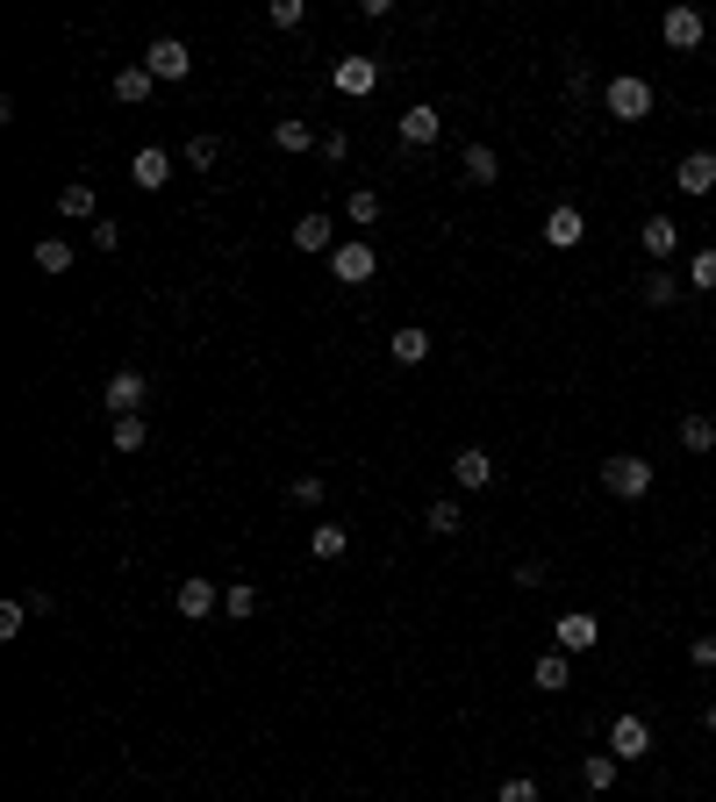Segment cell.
<instances>
[{
  "label": "cell",
  "instance_id": "6da1fadb",
  "mask_svg": "<svg viewBox=\"0 0 716 802\" xmlns=\"http://www.w3.org/2000/svg\"><path fill=\"white\" fill-rule=\"evenodd\" d=\"M602 108H609L616 122H645V115H652V79H638V72H616V79L602 86Z\"/></svg>",
  "mask_w": 716,
  "mask_h": 802
},
{
  "label": "cell",
  "instance_id": "7a4b0ae2",
  "mask_svg": "<svg viewBox=\"0 0 716 802\" xmlns=\"http://www.w3.org/2000/svg\"><path fill=\"white\" fill-rule=\"evenodd\" d=\"M602 488H609L616 502H638V495H652V459H631V452H616V459H602Z\"/></svg>",
  "mask_w": 716,
  "mask_h": 802
},
{
  "label": "cell",
  "instance_id": "3957f363",
  "mask_svg": "<svg viewBox=\"0 0 716 802\" xmlns=\"http://www.w3.org/2000/svg\"><path fill=\"white\" fill-rule=\"evenodd\" d=\"M330 273H337V280H344V287H366V280H373V273H380V258H373V244H366V237H344V244H337V251H330Z\"/></svg>",
  "mask_w": 716,
  "mask_h": 802
},
{
  "label": "cell",
  "instance_id": "277c9868",
  "mask_svg": "<svg viewBox=\"0 0 716 802\" xmlns=\"http://www.w3.org/2000/svg\"><path fill=\"white\" fill-rule=\"evenodd\" d=\"M638 244H645L652 266H674V251H681V222H674V215H645V222H638Z\"/></svg>",
  "mask_w": 716,
  "mask_h": 802
},
{
  "label": "cell",
  "instance_id": "5b68a950",
  "mask_svg": "<svg viewBox=\"0 0 716 802\" xmlns=\"http://www.w3.org/2000/svg\"><path fill=\"white\" fill-rule=\"evenodd\" d=\"M144 72H151V79H187V72H194V51L180 44V36H158L151 51H144Z\"/></svg>",
  "mask_w": 716,
  "mask_h": 802
},
{
  "label": "cell",
  "instance_id": "8992f818",
  "mask_svg": "<svg viewBox=\"0 0 716 802\" xmlns=\"http://www.w3.org/2000/svg\"><path fill=\"white\" fill-rule=\"evenodd\" d=\"M330 86H337L344 101L373 94V86H380V58H337V65H330Z\"/></svg>",
  "mask_w": 716,
  "mask_h": 802
},
{
  "label": "cell",
  "instance_id": "52a82bcc",
  "mask_svg": "<svg viewBox=\"0 0 716 802\" xmlns=\"http://www.w3.org/2000/svg\"><path fill=\"white\" fill-rule=\"evenodd\" d=\"M609 752H616V760H624V767H631V760H645V752H652V724L624 710V717L609 724Z\"/></svg>",
  "mask_w": 716,
  "mask_h": 802
},
{
  "label": "cell",
  "instance_id": "ba28073f",
  "mask_svg": "<svg viewBox=\"0 0 716 802\" xmlns=\"http://www.w3.org/2000/svg\"><path fill=\"white\" fill-rule=\"evenodd\" d=\"M659 36H666V51H702V44H709V22H702L695 8H674V15L659 22Z\"/></svg>",
  "mask_w": 716,
  "mask_h": 802
},
{
  "label": "cell",
  "instance_id": "9c48e42d",
  "mask_svg": "<svg viewBox=\"0 0 716 802\" xmlns=\"http://www.w3.org/2000/svg\"><path fill=\"white\" fill-rule=\"evenodd\" d=\"M144 402H151V380H144V373H115L101 387V409H115V416H137Z\"/></svg>",
  "mask_w": 716,
  "mask_h": 802
},
{
  "label": "cell",
  "instance_id": "30bf717a",
  "mask_svg": "<svg viewBox=\"0 0 716 802\" xmlns=\"http://www.w3.org/2000/svg\"><path fill=\"white\" fill-rule=\"evenodd\" d=\"M172 609L187 616V624H201V616H215V581H208V573H187V581L172 588Z\"/></svg>",
  "mask_w": 716,
  "mask_h": 802
},
{
  "label": "cell",
  "instance_id": "8fae6325",
  "mask_svg": "<svg viewBox=\"0 0 716 802\" xmlns=\"http://www.w3.org/2000/svg\"><path fill=\"white\" fill-rule=\"evenodd\" d=\"M552 631H559V652H595V645H602V624H595L588 609H566Z\"/></svg>",
  "mask_w": 716,
  "mask_h": 802
},
{
  "label": "cell",
  "instance_id": "7c38bea8",
  "mask_svg": "<svg viewBox=\"0 0 716 802\" xmlns=\"http://www.w3.org/2000/svg\"><path fill=\"white\" fill-rule=\"evenodd\" d=\"M580 237H588V215H580L573 201H559V208L545 215V244H552V251H573Z\"/></svg>",
  "mask_w": 716,
  "mask_h": 802
},
{
  "label": "cell",
  "instance_id": "4fadbf2b",
  "mask_svg": "<svg viewBox=\"0 0 716 802\" xmlns=\"http://www.w3.org/2000/svg\"><path fill=\"white\" fill-rule=\"evenodd\" d=\"M452 480H459V488H495V452H480V444L452 452Z\"/></svg>",
  "mask_w": 716,
  "mask_h": 802
},
{
  "label": "cell",
  "instance_id": "5bb4252c",
  "mask_svg": "<svg viewBox=\"0 0 716 802\" xmlns=\"http://www.w3.org/2000/svg\"><path fill=\"white\" fill-rule=\"evenodd\" d=\"M444 137V115L430 101H416V108H402V144H416V151H423V144H437Z\"/></svg>",
  "mask_w": 716,
  "mask_h": 802
},
{
  "label": "cell",
  "instance_id": "9a60e30c",
  "mask_svg": "<svg viewBox=\"0 0 716 802\" xmlns=\"http://www.w3.org/2000/svg\"><path fill=\"white\" fill-rule=\"evenodd\" d=\"M129 180H137L144 194H158V187H165V180H172V151H158V144H144V151L129 158Z\"/></svg>",
  "mask_w": 716,
  "mask_h": 802
},
{
  "label": "cell",
  "instance_id": "2e32d148",
  "mask_svg": "<svg viewBox=\"0 0 716 802\" xmlns=\"http://www.w3.org/2000/svg\"><path fill=\"white\" fill-rule=\"evenodd\" d=\"M674 187H681V194H709L716 187V151H688L681 165H674Z\"/></svg>",
  "mask_w": 716,
  "mask_h": 802
},
{
  "label": "cell",
  "instance_id": "e0dca14e",
  "mask_svg": "<svg viewBox=\"0 0 716 802\" xmlns=\"http://www.w3.org/2000/svg\"><path fill=\"white\" fill-rule=\"evenodd\" d=\"M308 552H316L323 566H337L344 552H351V530H344L337 516H330V523H316V530H308Z\"/></svg>",
  "mask_w": 716,
  "mask_h": 802
},
{
  "label": "cell",
  "instance_id": "ac0fdd59",
  "mask_svg": "<svg viewBox=\"0 0 716 802\" xmlns=\"http://www.w3.org/2000/svg\"><path fill=\"white\" fill-rule=\"evenodd\" d=\"M273 144H280L287 158H301V151H323V137H316V129H308L301 115H280V122H273Z\"/></svg>",
  "mask_w": 716,
  "mask_h": 802
},
{
  "label": "cell",
  "instance_id": "d6986e66",
  "mask_svg": "<svg viewBox=\"0 0 716 802\" xmlns=\"http://www.w3.org/2000/svg\"><path fill=\"white\" fill-rule=\"evenodd\" d=\"M58 215H72V222H101V201H94V187H86V180H65V187H58Z\"/></svg>",
  "mask_w": 716,
  "mask_h": 802
},
{
  "label": "cell",
  "instance_id": "ffe728a7",
  "mask_svg": "<svg viewBox=\"0 0 716 802\" xmlns=\"http://www.w3.org/2000/svg\"><path fill=\"white\" fill-rule=\"evenodd\" d=\"M688 280L674 273V266H652L645 280H638V294H645V308H674V294H681Z\"/></svg>",
  "mask_w": 716,
  "mask_h": 802
},
{
  "label": "cell",
  "instance_id": "44dd1931",
  "mask_svg": "<svg viewBox=\"0 0 716 802\" xmlns=\"http://www.w3.org/2000/svg\"><path fill=\"white\" fill-rule=\"evenodd\" d=\"M459 172L473 180V187H495V180H502V158H495V144H466Z\"/></svg>",
  "mask_w": 716,
  "mask_h": 802
},
{
  "label": "cell",
  "instance_id": "7402d4cb",
  "mask_svg": "<svg viewBox=\"0 0 716 802\" xmlns=\"http://www.w3.org/2000/svg\"><path fill=\"white\" fill-rule=\"evenodd\" d=\"M616 767H624L616 752H588V760H580V788H588V795H609V788H616Z\"/></svg>",
  "mask_w": 716,
  "mask_h": 802
},
{
  "label": "cell",
  "instance_id": "603a6c76",
  "mask_svg": "<svg viewBox=\"0 0 716 802\" xmlns=\"http://www.w3.org/2000/svg\"><path fill=\"white\" fill-rule=\"evenodd\" d=\"M530 681H538V688H552V695H559V688H573V652H559V645H552L545 659H538V674H530Z\"/></svg>",
  "mask_w": 716,
  "mask_h": 802
},
{
  "label": "cell",
  "instance_id": "cb8c5ba5",
  "mask_svg": "<svg viewBox=\"0 0 716 802\" xmlns=\"http://www.w3.org/2000/svg\"><path fill=\"white\" fill-rule=\"evenodd\" d=\"M387 351H394V366H423L430 359V330H394V337H387Z\"/></svg>",
  "mask_w": 716,
  "mask_h": 802
},
{
  "label": "cell",
  "instance_id": "d4e9b609",
  "mask_svg": "<svg viewBox=\"0 0 716 802\" xmlns=\"http://www.w3.org/2000/svg\"><path fill=\"white\" fill-rule=\"evenodd\" d=\"M151 86H158V79H151L144 65H122V72H115V101L137 108V101H151Z\"/></svg>",
  "mask_w": 716,
  "mask_h": 802
},
{
  "label": "cell",
  "instance_id": "484cf974",
  "mask_svg": "<svg viewBox=\"0 0 716 802\" xmlns=\"http://www.w3.org/2000/svg\"><path fill=\"white\" fill-rule=\"evenodd\" d=\"M459 523H466V509H459V502H430V509H423V530H430V538H459Z\"/></svg>",
  "mask_w": 716,
  "mask_h": 802
},
{
  "label": "cell",
  "instance_id": "4316f807",
  "mask_svg": "<svg viewBox=\"0 0 716 802\" xmlns=\"http://www.w3.org/2000/svg\"><path fill=\"white\" fill-rule=\"evenodd\" d=\"M294 244H301V251H337V244H330V215H323V208L294 222Z\"/></svg>",
  "mask_w": 716,
  "mask_h": 802
},
{
  "label": "cell",
  "instance_id": "83f0119b",
  "mask_svg": "<svg viewBox=\"0 0 716 802\" xmlns=\"http://www.w3.org/2000/svg\"><path fill=\"white\" fill-rule=\"evenodd\" d=\"M681 452H716V416H681Z\"/></svg>",
  "mask_w": 716,
  "mask_h": 802
},
{
  "label": "cell",
  "instance_id": "f1b7e54d",
  "mask_svg": "<svg viewBox=\"0 0 716 802\" xmlns=\"http://www.w3.org/2000/svg\"><path fill=\"white\" fill-rule=\"evenodd\" d=\"M29 616H36V609H29V595H8V602H0V645H15Z\"/></svg>",
  "mask_w": 716,
  "mask_h": 802
},
{
  "label": "cell",
  "instance_id": "f546056e",
  "mask_svg": "<svg viewBox=\"0 0 716 802\" xmlns=\"http://www.w3.org/2000/svg\"><path fill=\"white\" fill-rule=\"evenodd\" d=\"M36 273H72V244L65 237H36Z\"/></svg>",
  "mask_w": 716,
  "mask_h": 802
},
{
  "label": "cell",
  "instance_id": "4dcf8cb0",
  "mask_svg": "<svg viewBox=\"0 0 716 802\" xmlns=\"http://www.w3.org/2000/svg\"><path fill=\"white\" fill-rule=\"evenodd\" d=\"M222 616H230V624H251V616H258V588H230V595H222Z\"/></svg>",
  "mask_w": 716,
  "mask_h": 802
},
{
  "label": "cell",
  "instance_id": "1f68e13d",
  "mask_svg": "<svg viewBox=\"0 0 716 802\" xmlns=\"http://www.w3.org/2000/svg\"><path fill=\"white\" fill-rule=\"evenodd\" d=\"M344 215H351L358 230H373V222H380V194H373V187H358L351 201H344Z\"/></svg>",
  "mask_w": 716,
  "mask_h": 802
},
{
  "label": "cell",
  "instance_id": "d6a6232c",
  "mask_svg": "<svg viewBox=\"0 0 716 802\" xmlns=\"http://www.w3.org/2000/svg\"><path fill=\"white\" fill-rule=\"evenodd\" d=\"M144 437H151L144 416H115V452H144Z\"/></svg>",
  "mask_w": 716,
  "mask_h": 802
},
{
  "label": "cell",
  "instance_id": "836d02e7",
  "mask_svg": "<svg viewBox=\"0 0 716 802\" xmlns=\"http://www.w3.org/2000/svg\"><path fill=\"white\" fill-rule=\"evenodd\" d=\"M308 22V0H273V29H301Z\"/></svg>",
  "mask_w": 716,
  "mask_h": 802
},
{
  "label": "cell",
  "instance_id": "e575fe53",
  "mask_svg": "<svg viewBox=\"0 0 716 802\" xmlns=\"http://www.w3.org/2000/svg\"><path fill=\"white\" fill-rule=\"evenodd\" d=\"M688 287H716V251H695V258H688Z\"/></svg>",
  "mask_w": 716,
  "mask_h": 802
},
{
  "label": "cell",
  "instance_id": "d590c367",
  "mask_svg": "<svg viewBox=\"0 0 716 802\" xmlns=\"http://www.w3.org/2000/svg\"><path fill=\"white\" fill-rule=\"evenodd\" d=\"M287 495L301 502V509H323V480H316V473H301V480H294V488H287Z\"/></svg>",
  "mask_w": 716,
  "mask_h": 802
},
{
  "label": "cell",
  "instance_id": "8d00e7d4",
  "mask_svg": "<svg viewBox=\"0 0 716 802\" xmlns=\"http://www.w3.org/2000/svg\"><path fill=\"white\" fill-rule=\"evenodd\" d=\"M502 802H538V781H530V774H509V781H502Z\"/></svg>",
  "mask_w": 716,
  "mask_h": 802
},
{
  "label": "cell",
  "instance_id": "74e56055",
  "mask_svg": "<svg viewBox=\"0 0 716 802\" xmlns=\"http://www.w3.org/2000/svg\"><path fill=\"white\" fill-rule=\"evenodd\" d=\"M215 158H222L215 137H187V165H215Z\"/></svg>",
  "mask_w": 716,
  "mask_h": 802
},
{
  "label": "cell",
  "instance_id": "f35d334b",
  "mask_svg": "<svg viewBox=\"0 0 716 802\" xmlns=\"http://www.w3.org/2000/svg\"><path fill=\"white\" fill-rule=\"evenodd\" d=\"M86 237H94V251H115V244H122V230H115V222L101 215V222H94V230H86Z\"/></svg>",
  "mask_w": 716,
  "mask_h": 802
},
{
  "label": "cell",
  "instance_id": "ab89813d",
  "mask_svg": "<svg viewBox=\"0 0 716 802\" xmlns=\"http://www.w3.org/2000/svg\"><path fill=\"white\" fill-rule=\"evenodd\" d=\"M545 573H552L545 559H523V566H516V588H545Z\"/></svg>",
  "mask_w": 716,
  "mask_h": 802
},
{
  "label": "cell",
  "instance_id": "60d3db41",
  "mask_svg": "<svg viewBox=\"0 0 716 802\" xmlns=\"http://www.w3.org/2000/svg\"><path fill=\"white\" fill-rule=\"evenodd\" d=\"M323 158H330V165H344V158H351V137H344V129H330V137H323Z\"/></svg>",
  "mask_w": 716,
  "mask_h": 802
},
{
  "label": "cell",
  "instance_id": "b9f144b4",
  "mask_svg": "<svg viewBox=\"0 0 716 802\" xmlns=\"http://www.w3.org/2000/svg\"><path fill=\"white\" fill-rule=\"evenodd\" d=\"M688 659H695V666H716V631H702L695 645H688Z\"/></svg>",
  "mask_w": 716,
  "mask_h": 802
},
{
  "label": "cell",
  "instance_id": "7bdbcfd3",
  "mask_svg": "<svg viewBox=\"0 0 716 802\" xmlns=\"http://www.w3.org/2000/svg\"><path fill=\"white\" fill-rule=\"evenodd\" d=\"M702 724H709V731H716V702H709V710H702Z\"/></svg>",
  "mask_w": 716,
  "mask_h": 802
},
{
  "label": "cell",
  "instance_id": "ee69618b",
  "mask_svg": "<svg viewBox=\"0 0 716 802\" xmlns=\"http://www.w3.org/2000/svg\"><path fill=\"white\" fill-rule=\"evenodd\" d=\"M709 51H716V29H709Z\"/></svg>",
  "mask_w": 716,
  "mask_h": 802
}]
</instances>
